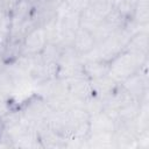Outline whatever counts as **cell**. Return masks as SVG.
Listing matches in <instances>:
<instances>
[{"mask_svg": "<svg viewBox=\"0 0 149 149\" xmlns=\"http://www.w3.org/2000/svg\"><path fill=\"white\" fill-rule=\"evenodd\" d=\"M147 64L148 56L123 50L109 62L108 74L120 84L126 78L142 70Z\"/></svg>", "mask_w": 149, "mask_h": 149, "instance_id": "6da1fadb", "label": "cell"}, {"mask_svg": "<svg viewBox=\"0 0 149 149\" xmlns=\"http://www.w3.org/2000/svg\"><path fill=\"white\" fill-rule=\"evenodd\" d=\"M48 44L47 33L43 26L31 27L22 37L19 47V55L37 56Z\"/></svg>", "mask_w": 149, "mask_h": 149, "instance_id": "7a4b0ae2", "label": "cell"}, {"mask_svg": "<svg viewBox=\"0 0 149 149\" xmlns=\"http://www.w3.org/2000/svg\"><path fill=\"white\" fill-rule=\"evenodd\" d=\"M83 72V57L71 47L62 48L57 61V77L68 78Z\"/></svg>", "mask_w": 149, "mask_h": 149, "instance_id": "3957f363", "label": "cell"}, {"mask_svg": "<svg viewBox=\"0 0 149 149\" xmlns=\"http://www.w3.org/2000/svg\"><path fill=\"white\" fill-rule=\"evenodd\" d=\"M120 86L134 99L143 101L148 99V74H147V66H144L139 72L132 74L130 77L126 78L123 81L120 83Z\"/></svg>", "mask_w": 149, "mask_h": 149, "instance_id": "277c9868", "label": "cell"}, {"mask_svg": "<svg viewBox=\"0 0 149 149\" xmlns=\"http://www.w3.org/2000/svg\"><path fill=\"white\" fill-rule=\"evenodd\" d=\"M64 80H65L68 93L80 104H83L84 100H86L92 95L91 80L83 72L64 78Z\"/></svg>", "mask_w": 149, "mask_h": 149, "instance_id": "5b68a950", "label": "cell"}, {"mask_svg": "<svg viewBox=\"0 0 149 149\" xmlns=\"http://www.w3.org/2000/svg\"><path fill=\"white\" fill-rule=\"evenodd\" d=\"M95 45H97V42H95L92 33L79 27L73 35V38H72L70 47L77 54H79L81 57H84L85 55L91 52Z\"/></svg>", "mask_w": 149, "mask_h": 149, "instance_id": "8992f818", "label": "cell"}, {"mask_svg": "<svg viewBox=\"0 0 149 149\" xmlns=\"http://www.w3.org/2000/svg\"><path fill=\"white\" fill-rule=\"evenodd\" d=\"M118 121L105 111H101L90 118V133H114Z\"/></svg>", "mask_w": 149, "mask_h": 149, "instance_id": "52a82bcc", "label": "cell"}, {"mask_svg": "<svg viewBox=\"0 0 149 149\" xmlns=\"http://www.w3.org/2000/svg\"><path fill=\"white\" fill-rule=\"evenodd\" d=\"M119 83L115 81L109 74H106L104 77L92 79L91 80V90H92V95L99 97L101 99H106L109 95H112L115 90L118 88Z\"/></svg>", "mask_w": 149, "mask_h": 149, "instance_id": "ba28073f", "label": "cell"}, {"mask_svg": "<svg viewBox=\"0 0 149 149\" xmlns=\"http://www.w3.org/2000/svg\"><path fill=\"white\" fill-rule=\"evenodd\" d=\"M148 48H149L148 29L142 28L130 36V38L128 40V42L125 47V50L148 56Z\"/></svg>", "mask_w": 149, "mask_h": 149, "instance_id": "9c48e42d", "label": "cell"}, {"mask_svg": "<svg viewBox=\"0 0 149 149\" xmlns=\"http://www.w3.org/2000/svg\"><path fill=\"white\" fill-rule=\"evenodd\" d=\"M109 63L98 59H87L83 61V73L90 79H97L108 74Z\"/></svg>", "mask_w": 149, "mask_h": 149, "instance_id": "30bf717a", "label": "cell"}, {"mask_svg": "<svg viewBox=\"0 0 149 149\" xmlns=\"http://www.w3.org/2000/svg\"><path fill=\"white\" fill-rule=\"evenodd\" d=\"M104 19L105 17L99 15L91 7H87L83 12L79 13V27H81V28L92 33L102 22Z\"/></svg>", "mask_w": 149, "mask_h": 149, "instance_id": "8fae6325", "label": "cell"}, {"mask_svg": "<svg viewBox=\"0 0 149 149\" xmlns=\"http://www.w3.org/2000/svg\"><path fill=\"white\" fill-rule=\"evenodd\" d=\"M130 21L139 27H148L149 23V0H139Z\"/></svg>", "mask_w": 149, "mask_h": 149, "instance_id": "7c38bea8", "label": "cell"}, {"mask_svg": "<svg viewBox=\"0 0 149 149\" xmlns=\"http://www.w3.org/2000/svg\"><path fill=\"white\" fill-rule=\"evenodd\" d=\"M64 2L73 12H76L78 14L90 6V0H64Z\"/></svg>", "mask_w": 149, "mask_h": 149, "instance_id": "4fadbf2b", "label": "cell"}, {"mask_svg": "<svg viewBox=\"0 0 149 149\" xmlns=\"http://www.w3.org/2000/svg\"><path fill=\"white\" fill-rule=\"evenodd\" d=\"M0 123H1V115H0Z\"/></svg>", "mask_w": 149, "mask_h": 149, "instance_id": "5bb4252c", "label": "cell"}]
</instances>
